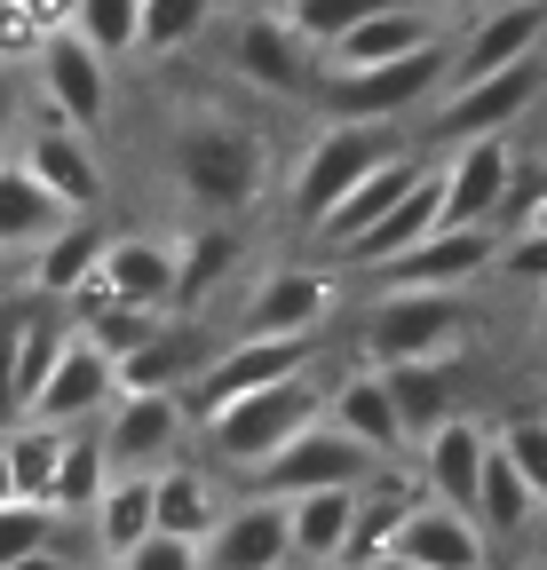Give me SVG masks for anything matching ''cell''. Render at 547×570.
<instances>
[{
	"label": "cell",
	"instance_id": "obj_1",
	"mask_svg": "<svg viewBox=\"0 0 547 570\" xmlns=\"http://www.w3.org/2000/svg\"><path fill=\"white\" fill-rule=\"evenodd\" d=\"M167 175L198 214L238 223V214H254L262 190H270V142H262V127H246L231 111H198L167 142Z\"/></svg>",
	"mask_w": 547,
	"mask_h": 570
},
{
	"label": "cell",
	"instance_id": "obj_2",
	"mask_svg": "<svg viewBox=\"0 0 547 570\" xmlns=\"http://www.w3.org/2000/svg\"><path fill=\"white\" fill-rule=\"evenodd\" d=\"M325 389L333 381H318V365H302V373L270 381V389H246L231 404H207V412H198V444H207L215 468L254 475L286 436H302L310 420H325Z\"/></svg>",
	"mask_w": 547,
	"mask_h": 570
},
{
	"label": "cell",
	"instance_id": "obj_3",
	"mask_svg": "<svg viewBox=\"0 0 547 570\" xmlns=\"http://www.w3.org/2000/svg\"><path fill=\"white\" fill-rule=\"evenodd\" d=\"M445 71H452V40H429L397 63H365V71H325L318 80V119H358V127H389L404 111H421L445 96Z\"/></svg>",
	"mask_w": 547,
	"mask_h": 570
},
{
	"label": "cell",
	"instance_id": "obj_4",
	"mask_svg": "<svg viewBox=\"0 0 547 570\" xmlns=\"http://www.w3.org/2000/svg\"><path fill=\"white\" fill-rule=\"evenodd\" d=\"M468 294H445V285H381L365 302L358 325V356L365 365H404V356H445L468 341Z\"/></svg>",
	"mask_w": 547,
	"mask_h": 570
},
{
	"label": "cell",
	"instance_id": "obj_5",
	"mask_svg": "<svg viewBox=\"0 0 547 570\" xmlns=\"http://www.w3.org/2000/svg\"><path fill=\"white\" fill-rule=\"evenodd\" d=\"M397 151V135L389 127H358V119H325L310 135V151L294 159L286 175V214H294V230H318L325 214L341 206V190H350L365 167H381Z\"/></svg>",
	"mask_w": 547,
	"mask_h": 570
},
{
	"label": "cell",
	"instance_id": "obj_6",
	"mask_svg": "<svg viewBox=\"0 0 547 570\" xmlns=\"http://www.w3.org/2000/svg\"><path fill=\"white\" fill-rule=\"evenodd\" d=\"M223 63L238 71L254 96H279V104H310L318 80H325V48H310L279 9H246V17L231 24Z\"/></svg>",
	"mask_w": 547,
	"mask_h": 570
},
{
	"label": "cell",
	"instance_id": "obj_7",
	"mask_svg": "<svg viewBox=\"0 0 547 570\" xmlns=\"http://www.w3.org/2000/svg\"><path fill=\"white\" fill-rule=\"evenodd\" d=\"M539 96H547V48H531V56H516V63L485 71V80L445 88V96H437V142L508 135V127H524V119L539 111Z\"/></svg>",
	"mask_w": 547,
	"mask_h": 570
},
{
	"label": "cell",
	"instance_id": "obj_8",
	"mask_svg": "<svg viewBox=\"0 0 547 570\" xmlns=\"http://www.w3.org/2000/svg\"><path fill=\"white\" fill-rule=\"evenodd\" d=\"M302 365H318V333H231L223 348H207V365L191 373L183 404H191V420H198L207 404H231V396H246V389H270V381L302 373Z\"/></svg>",
	"mask_w": 547,
	"mask_h": 570
},
{
	"label": "cell",
	"instance_id": "obj_9",
	"mask_svg": "<svg viewBox=\"0 0 547 570\" xmlns=\"http://www.w3.org/2000/svg\"><path fill=\"white\" fill-rule=\"evenodd\" d=\"M381 460L358 444V436H341L333 420H310L302 436H286L279 452H270L254 475H246V491H262V499H302V491H341V483H365Z\"/></svg>",
	"mask_w": 547,
	"mask_h": 570
},
{
	"label": "cell",
	"instance_id": "obj_10",
	"mask_svg": "<svg viewBox=\"0 0 547 570\" xmlns=\"http://www.w3.org/2000/svg\"><path fill=\"white\" fill-rule=\"evenodd\" d=\"M32 88H40V104H48L64 127L96 135V127L111 119V56H96L72 24H64V32H48V40L32 48Z\"/></svg>",
	"mask_w": 547,
	"mask_h": 570
},
{
	"label": "cell",
	"instance_id": "obj_11",
	"mask_svg": "<svg viewBox=\"0 0 547 570\" xmlns=\"http://www.w3.org/2000/svg\"><path fill=\"white\" fill-rule=\"evenodd\" d=\"M104 428V452H111V468H167V460H183V436H191V404H183V389H119L111 396V412L96 420Z\"/></svg>",
	"mask_w": 547,
	"mask_h": 570
},
{
	"label": "cell",
	"instance_id": "obj_12",
	"mask_svg": "<svg viewBox=\"0 0 547 570\" xmlns=\"http://www.w3.org/2000/svg\"><path fill=\"white\" fill-rule=\"evenodd\" d=\"M492 269H500V230L492 223H437L421 246H404L397 262H381L365 277L373 285H445V294H468Z\"/></svg>",
	"mask_w": 547,
	"mask_h": 570
},
{
	"label": "cell",
	"instance_id": "obj_13",
	"mask_svg": "<svg viewBox=\"0 0 547 570\" xmlns=\"http://www.w3.org/2000/svg\"><path fill=\"white\" fill-rule=\"evenodd\" d=\"M341 302V269H310V262H279V269H262L246 285V302H238V333H325Z\"/></svg>",
	"mask_w": 547,
	"mask_h": 570
},
{
	"label": "cell",
	"instance_id": "obj_14",
	"mask_svg": "<svg viewBox=\"0 0 547 570\" xmlns=\"http://www.w3.org/2000/svg\"><path fill=\"white\" fill-rule=\"evenodd\" d=\"M198 570H294V539H286V499H231L215 515V531L198 539Z\"/></svg>",
	"mask_w": 547,
	"mask_h": 570
},
{
	"label": "cell",
	"instance_id": "obj_15",
	"mask_svg": "<svg viewBox=\"0 0 547 570\" xmlns=\"http://www.w3.org/2000/svg\"><path fill=\"white\" fill-rule=\"evenodd\" d=\"M111 396H119V365L72 325V341H64V356L48 365V381H40V396L25 404V420H48V428H88V420H104L111 412Z\"/></svg>",
	"mask_w": 547,
	"mask_h": 570
},
{
	"label": "cell",
	"instance_id": "obj_16",
	"mask_svg": "<svg viewBox=\"0 0 547 570\" xmlns=\"http://www.w3.org/2000/svg\"><path fill=\"white\" fill-rule=\"evenodd\" d=\"M437 183H445V223H500V206L516 198V142L508 135L452 142Z\"/></svg>",
	"mask_w": 547,
	"mask_h": 570
},
{
	"label": "cell",
	"instance_id": "obj_17",
	"mask_svg": "<svg viewBox=\"0 0 547 570\" xmlns=\"http://www.w3.org/2000/svg\"><path fill=\"white\" fill-rule=\"evenodd\" d=\"M531 48H547V0H492V9H476V17H468V32L452 40V71H445V88L485 80V71H500V63L531 56Z\"/></svg>",
	"mask_w": 547,
	"mask_h": 570
},
{
	"label": "cell",
	"instance_id": "obj_18",
	"mask_svg": "<svg viewBox=\"0 0 547 570\" xmlns=\"http://www.w3.org/2000/svg\"><path fill=\"white\" fill-rule=\"evenodd\" d=\"M17 159H25L64 206H72V214H96V206H104V159H96V135L64 127L56 111H48L40 127L17 135Z\"/></svg>",
	"mask_w": 547,
	"mask_h": 570
},
{
	"label": "cell",
	"instance_id": "obj_19",
	"mask_svg": "<svg viewBox=\"0 0 547 570\" xmlns=\"http://www.w3.org/2000/svg\"><path fill=\"white\" fill-rule=\"evenodd\" d=\"M485 460H492V428L476 412H452L437 420L429 436L413 444V468L429 483V499H445V508H476V483H485Z\"/></svg>",
	"mask_w": 547,
	"mask_h": 570
},
{
	"label": "cell",
	"instance_id": "obj_20",
	"mask_svg": "<svg viewBox=\"0 0 547 570\" xmlns=\"http://www.w3.org/2000/svg\"><path fill=\"white\" fill-rule=\"evenodd\" d=\"M325 420L341 428V436H358L373 460H404V452H413V436H404V412H397L381 365L333 373V389H325Z\"/></svg>",
	"mask_w": 547,
	"mask_h": 570
},
{
	"label": "cell",
	"instance_id": "obj_21",
	"mask_svg": "<svg viewBox=\"0 0 547 570\" xmlns=\"http://www.w3.org/2000/svg\"><path fill=\"white\" fill-rule=\"evenodd\" d=\"M389 547L413 554L421 570H492V539L476 531L468 508H445V499H413Z\"/></svg>",
	"mask_w": 547,
	"mask_h": 570
},
{
	"label": "cell",
	"instance_id": "obj_22",
	"mask_svg": "<svg viewBox=\"0 0 547 570\" xmlns=\"http://www.w3.org/2000/svg\"><path fill=\"white\" fill-rule=\"evenodd\" d=\"M437 223H445V183H437V167H429L413 190H404V198L381 214V223H365L350 246H333V254H325V269H381V262H397L404 246H421Z\"/></svg>",
	"mask_w": 547,
	"mask_h": 570
},
{
	"label": "cell",
	"instance_id": "obj_23",
	"mask_svg": "<svg viewBox=\"0 0 547 570\" xmlns=\"http://www.w3.org/2000/svg\"><path fill=\"white\" fill-rule=\"evenodd\" d=\"M421 175H429V159H421V151H404V142H397V151H389L381 167H365V175H358L350 190H341V206H333L325 223L310 230V238H318V262H325L333 246H350V238H358L365 223H381V214H389V206H397L404 190H413Z\"/></svg>",
	"mask_w": 547,
	"mask_h": 570
},
{
	"label": "cell",
	"instance_id": "obj_24",
	"mask_svg": "<svg viewBox=\"0 0 547 570\" xmlns=\"http://www.w3.org/2000/svg\"><path fill=\"white\" fill-rule=\"evenodd\" d=\"M88 285L111 302H135V309H175V246L152 238V230H119Z\"/></svg>",
	"mask_w": 547,
	"mask_h": 570
},
{
	"label": "cell",
	"instance_id": "obj_25",
	"mask_svg": "<svg viewBox=\"0 0 547 570\" xmlns=\"http://www.w3.org/2000/svg\"><path fill=\"white\" fill-rule=\"evenodd\" d=\"M381 381H389V396H397V412H404V436L421 444L437 420L460 412L468 365H460V348H445V356H404V365H381Z\"/></svg>",
	"mask_w": 547,
	"mask_h": 570
},
{
	"label": "cell",
	"instance_id": "obj_26",
	"mask_svg": "<svg viewBox=\"0 0 547 570\" xmlns=\"http://www.w3.org/2000/svg\"><path fill=\"white\" fill-rule=\"evenodd\" d=\"M350 531H358V483L286 499V539L302 570H350Z\"/></svg>",
	"mask_w": 547,
	"mask_h": 570
},
{
	"label": "cell",
	"instance_id": "obj_27",
	"mask_svg": "<svg viewBox=\"0 0 547 570\" xmlns=\"http://www.w3.org/2000/svg\"><path fill=\"white\" fill-rule=\"evenodd\" d=\"M429 40H445V17L413 9V0H389V9H373V17H365L358 32H341V40H333L325 71H365V63H397V56H413V48H429Z\"/></svg>",
	"mask_w": 547,
	"mask_h": 570
},
{
	"label": "cell",
	"instance_id": "obj_28",
	"mask_svg": "<svg viewBox=\"0 0 547 570\" xmlns=\"http://www.w3.org/2000/svg\"><path fill=\"white\" fill-rule=\"evenodd\" d=\"M104 246H111V230L96 223V214H64V230L32 246V294H40V302H72L80 285L96 277Z\"/></svg>",
	"mask_w": 547,
	"mask_h": 570
},
{
	"label": "cell",
	"instance_id": "obj_29",
	"mask_svg": "<svg viewBox=\"0 0 547 570\" xmlns=\"http://www.w3.org/2000/svg\"><path fill=\"white\" fill-rule=\"evenodd\" d=\"M238 262H246V230L223 223V214H198V230L175 246V309L215 302V285L238 277Z\"/></svg>",
	"mask_w": 547,
	"mask_h": 570
},
{
	"label": "cell",
	"instance_id": "obj_30",
	"mask_svg": "<svg viewBox=\"0 0 547 570\" xmlns=\"http://www.w3.org/2000/svg\"><path fill=\"white\" fill-rule=\"evenodd\" d=\"M64 214H72V206H64V198H56L17 151L0 159V254H32L40 238L64 230Z\"/></svg>",
	"mask_w": 547,
	"mask_h": 570
},
{
	"label": "cell",
	"instance_id": "obj_31",
	"mask_svg": "<svg viewBox=\"0 0 547 570\" xmlns=\"http://www.w3.org/2000/svg\"><path fill=\"white\" fill-rule=\"evenodd\" d=\"M152 531H159L152 475H144V468H119V475L104 483V499L88 508V539H96V554H104V562H119L127 547H144Z\"/></svg>",
	"mask_w": 547,
	"mask_h": 570
},
{
	"label": "cell",
	"instance_id": "obj_32",
	"mask_svg": "<svg viewBox=\"0 0 547 570\" xmlns=\"http://www.w3.org/2000/svg\"><path fill=\"white\" fill-rule=\"evenodd\" d=\"M476 531H485L492 547H516V539H531L539 523H547V508L531 499V483L516 475V460L492 444V460H485V483H476Z\"/></svg>",
	"mask_w": 547,
	"mask_h": 570
},
{
	"label": "cell",
	"instance_id": "obj_33",
	"mask_svg": "<svg viewBox=\"0 0 547 570\" xmlns=\"http://www.w3.org/2000/svg\"><path fill=\"white\" fill-rule=\"evenodd\" d=\"M152 499H159V531H175V539H207L215 515H223V491H215V468L207 460L152 468Z\"/></svg>",
	"mask_w": 547,
	"mask_h": 570
},
{
	"label": "cell",
	"instance_id": "obj_34",
	"mask_svg": "<svg viewBox=\"0 0 547 570\" xmlns=\"http://www.w3.org/2000/svg\"><path fill=\"white\" fill-rule=\"evenodd\" d=\"M111 475H119V468H111V452H104V428H96V420H88V428H64V468H56L48 508H56L64 523H88V508L104 499Z\"/></svg>",
	"mask_w": 547,
	"mask_h": 570
},
{
	"label": "cell",
	"instance_id": "obj_35",
	"mask_svg": "<svg viewBox=\"0 0 547 570\" xmlns=\"http://www.w3.org/2000/svg\"><path fill=\"white\" fill-rule=\"evenodd\" d=\"M215 17H223V0H144V24H135V56H183V48H198L215 32Z\"/></svg>",
	"mask_w": 547,
	"mask_h": 570
},
{
	"label": "cell",
	"instance_id": "obj_36",
	"mask_svg": "<svg viewBox=\"0 0 547 570\" xmlns=\"http://www.w3.org/2000/svg\"><path fill=\"white\" fill-rule=\"evenodd\" d=\"M0 444H9L17 499H40V508H48L56 468H64V428H48V420H9V428H0Z\"/></svg>",
	"mask_w": 547,
	"mask_h": 570
},
{
	"label": "cell",
	"instance_id": "obj_37",
	"mask_svg": "<svg viewBox=\"0 0 547 570\" xmlns=\"http://www.w3.org/2000/svg\"><path fill=\"white\" fill-rule=\"evenodd\" d=\"M135 24H144V0H80L72 9V32L111 63H135Z\"/></svg>",
	"mask_w": 547,
	"mask_h": 570
},
{
	"label": "cell",
	"instance_id": "obj_38",
	"mask_svg": "<svg viewBox=\"0 0 547 570\" xmlns=\"http://www.w3.org/2000/svg\"><path fill=\"white\" fill-rule=\"evenodd\" d=\"M373 9H389V0H279V17H286L310 48H325V56H333L341 32H358Z\"/></svg>",
	"mask_w": 547,
	"mask_h": 570
},
{
	"label": "cell",
	"instance_id": "obj_39",
	"mask_svg": "<svg viewBox=\"0 0 547 570\" xmlns=\"http://www.w3.org/2000/svg\"><path fill=\"white\" fill-rule=\"evenodd\" d=\"M48 539H64V515H56V508H40V499H9V508H0V570L25 562V554L48 547Z\"/></svg>",
	"mask_w": 547,
	"mask_h": 570
},
{
	"label": "cell",
	"instance_id": "obj_40",
	"mask_svg": "<svg viewBox=\"0 0 547 570\" xmlns=\"http://www.w3.org/2000/svg\"><path fill=\"white\" fill-rule=\"evenodd\" d=\"M508 460H516V475L531 483V499H539V508H547V412H516L508 428H500V436H492Z\"/></svg>",
	"mask_w": 547,
	"mask_h": 570
},
{
	"label": "cell",
	"instance_id": "obj_41",
	"mask_svg": "<svg viewBox=\"0 0 547 570\" xmlns=\"http://www.w3.org/2000/svg\"><path fill=\"white\" fill-rule=\"evenodd\" d=\"M104 570H198V539H175V531H152L144 547H127L119 562Z\"/></svg>",
	"mask_w": 547,
	"mask_h": 570
},
{
	"label": "cell",
	"instance_id": "obj_42",
	"mask_svg": "<svg viewBox=\"0 0 547 570\" xmlns=\"http://www.w3.org/2000/svg\"><path fill=\"white\" fill-rule=\"evenodd\" d=\"M500 269H508L516 285H539V294H547V230H531V223H524V230L500 246Z\"/></svg>",
	"mask_w": 547,
	"mask_h": 570
},
{
	"label": "cell",
	"instance_id": "obj_43",
	"mask_svg": "<svg viewBox=\"0 0 547 570\" xmlns=\"http://www.w3.org/2000/svg\"><path fill=\"white\" fill-rule=\"evenodd\" d=\"M48 32L32 24V9L25 0H0V63H32V48H40Z\"/></svg>",
	"mask_w": 547,
	"mask_h": 570
},
{
	"label": "cell",
	"instance_id": "obj_44",
	"mask_svg": "<svg viewBox=\"0 0 547 570\" xmlns=\"http://www.w3.org/2000/svg\"><path fill=\"white\" fill-rule=\"evenodd\" d=\"M17 135H25V88H17V71L0 63V159L17 151Z\"/></svg>",
	"mask_w": 547,
	"mask_h": 570
},
{
	"label": "cell",
	"instance_id": "obj_45",
	"mask_svg": "<svg viewBox=\"0 0 547 570\" xmlns=\"http://www.w3.org/2000/svg\"><path fill=\"white\" fill-rule=\"evenodd\" d=\"M17 325H25V302L17 309H0V428H9V373H17Z\"/></svg>",
	"mask_w": 547,
	"mask_h": 570
},
{
	"label": "cell",
	"instance_id": "obj_46",
	"mask_svg": "<svg viewBox=\"0 0 547 570\" xmlns=\"http://www.w3.org/2000/svg\"><path fill=\"white\" fill-rule=\"evenodd\" d=\"M25 9H32V24H40V32H64V24H72V9H80V0H25Z\"/></svg>",
	"mask_w": 547,
	"mask_h": 570
},
{
	"label": "cell",
	"instance_id": "obj_47",
	"mask_svg": "<svg viewBox=\"0 0 547 570\" xmlns=\"http://www.w3.org/2000/svg\"><path fill=\"white\" fill-rule=\"evenodd\" d=\"M9 570H80L72 554H64V539H48V547H32L25 562H9Z\"/></svg>",
	"mask_w": 547,
	"mask_h": 570
},
{
	"label": "cell",
	"instance_id": "obj_48",
	"mask_svg": "<svg viewBox=\"0 0 547 570\" xmlns=\"http://www.w3.org/2000/svg\"><path fill=\"white\" fill-rule=\"evenodd\" d=\"M413 9H429V17H445V24H452V17H476V9H492V0H413Z\"/></svg>",
	"mask_w": 547,
	"mask_h": 570
},
{
	"label": "cell",
	"instance_id": "obj_49",
	"mask_svg": "<svg viewBox=\"0 0 547 570\" xmlns=\"http://www.w3.org/2000/svg\"><path fill=\"white\" fill-rule=\"evenodd\" d=\"M365 570H421V562H413V554H397V547H381V554H373Z\"/></svg>",
	"mask_w": 547,
	"mask_h": 570
},
{
	"label": "cell",
	"instance_id": "obj_50",
	"mask_svg": "<svg viewBox=\"0 0 547 570\" xmlns=\"http://www.w3.org/2000/svg\"><path fill=\"white\" fill-rule=\"evenodd\" d=\"M17 499V475H9V444H0V508Z\"/></svg>",
	"mask_w": 547,
	"mask_h": 570
},
{
	"label": "cell",
	"instance_id": "obj_51",
	"mask_svg": "<svg viewBox=\"0 0 547 570\" xmlns=\"http://www.w3.org/2000/svg\"><path fill=\"white\" fill-rule=\"evenodd\" d=\"M524 223H531V230H547V190H539V198L524 206Z\"/></svg>",
	"mask_w": 547,
	"mask_h": 570
},
{
	"label": "cell",
	"instance_id": "obj_52",
	"mask_svg": "<svg viewBox=\"0 0 547 570\" xmlns=\"http://www.w3.org/2000/svg\"><path fill=\"white\" fill-rule=\"evenodd\" d=\"M531 333H539V356H547V294H539V325Z\"/></svg>",
	"mask_w": 547,
	"mask_h": 570
},
{
	"label": "cell",
	"instance_id": "obj_53",
	"mask_svg": "<svg viewBox=\"0 0 547 570\" xmlns=\"http://www.w3.org/2000/svg\"><path fill=\"white\" fill-rule=\"evenodd\" d=\"M539 570H547V523H539Z\"/></svg>",
	"mask_w": 547,
	"mask_h": 570
}]
</instances>
